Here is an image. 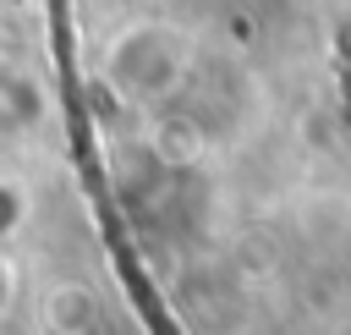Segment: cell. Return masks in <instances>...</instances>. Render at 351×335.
Returning <instances> with one entry per match:
<instances>
[{"label": "cell", "mask_w": 351, "mask_h": 335, "mask_svg": "<svg viewBox=\"0 0 351 335\" xmlns=\"http://www.w3.org/2000/svg\"><path fill=\"white\" fill-rule=\"evenodd\" d=\"M110 77L132 93V99H154L181 77V55L176 38L165 27H132L115 49H110Z\"/></svg>", "instance_id": "obj_1"}, {"label": "cell", "mask_w": 351, "mask_h": 335, "mask_svg": "<svg viewBox=\"0 0 351 335\" xmlns=\"http://www.w3.org/2000/svg\"><path fill=\"white\" fill-rule=\"evenodd\" d=\"M49 324L66 330V335L88 330V324H93V297H88L82 286H60V291L49 297Z\"/></svg>", "instance_id": "obj_2"}, {"label": "cell", "mask_w": 351, "mask_h": 335, "mask_svg": "<svg viewBox=\"0 0 351 335\" xmlns=\"http://www.w3.org/2000/svg\"><path fill=\"white\" fill-rule=\"evenodd\" d=\"M16 220H22V198H16L11 187H0V236H5Z\"/></svg>", "instance_id": "obj_3"}]
</instances>
